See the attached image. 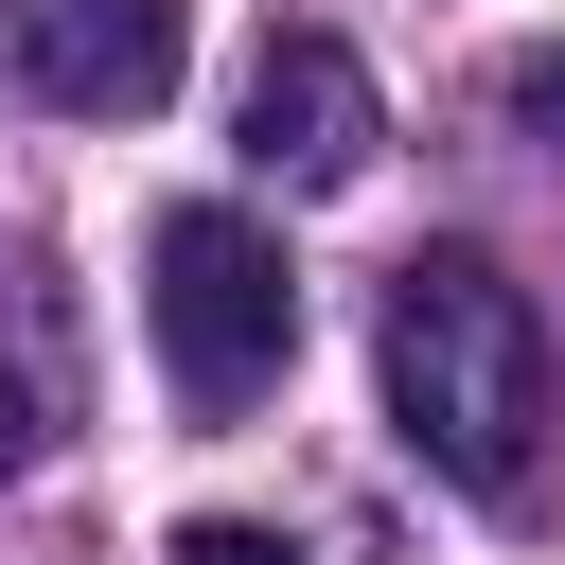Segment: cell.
<instances>
[{
    "mask_svg": "<svg viewBox=\"0 0 565 565\" xmlns=\"http://www.w3.org/2000/svg\"><path fill=\"white\" fill-rule=\"evenodd\" d=\"M371 353H388L406 459L530 530V512H547V318H530V282H512L494 247H406Z\"/></svg>",
    "mask_w": 565,
    "mask_h": 565,
    "instance_id": "1",
    "label": "cell"
},
{
    "mask_svg": "<svg viewBox=\"0 0 565 565\" xmlns=\"http://www.w3.org/2000/svg\"><path fill=\"white\" fill-rule=\"evenodd\" d=\"M141 318H159L177 406H247V388H282V353H300V282H282V247H265L247 212H212V194L141 230Z\"/></svg>",
    "mask_w": 565,
    "mask_h": 565,
    "instance_id": "2",
    "label": "cell"
},
{
    "mask_svg": "<svg viewBox=\"0 0 565 565\" xmlns=\"http://www.w3.org/2000/svg\"><path fill=\"white\" fill-rule=\"evenodd\" d=\"M194 53V0H0V88L71 124H141Z\"/></svg>",
    "mask_w": 565,
    "mask_h": 565,
    "instance_id": "3",
    "label": "cell"
},
{
    "mask_svg": "<svg viewBox=\"0 0 565 565\" xmlns=\"http://www.w3.org/2000/svg\"><path fill=\"white\" fill-rule=\"evenodd\" d=\"M371 71L335 53V35H265L247 53V88H230V159L247 177H282V194H335V177H371Z\"/></svg>",
    "mask_w": 565,
    "mask_h": 565,
    "instance_id": "4",
    "label": "cell"
},
{
    "mask_svg": "<svg viewBox=\"0 0 565 565\" xmlns=\"http://www.w3.org/2000/svg\"><path fill=\"white\" fill-rule=\"evenodd\" d=\"M53 388H71V335H53V282L0 247V477L53 441Z\"/></svg>",
    "mask_w": 565,
    "mask_h": 565,
    "instance_id": "5",
    "label": "cell"
},
{
    "mask_svg": "<svg viewBox=\"0 0 565 565\" xmlns=\"http://www.w3.org/2000/svg\"><path fill=\"white\" fill-rule=\"evenodd\" d=\"M494 106H512V141H565V35H530V53H512V88H494Z\"/></svg>",
    "mask_w": 565,
    "mask_h": 565,
    "instance_id": "6",
    "label": "cell"
},
{
    "mask_svg": "<svg viewBox=\"0 0 565 565\" xmlns=\"http://www.w3.org/2000/svg\"><path fill=\"white\" fill-rule=\"evenodd\" d=\"M159 565H300V547H282V530H247V512H194Z\"/></svg>",
    "mask_w": 565,
    "mask_h": 565,
    "instance_id": "7",
    "label": "cell"
}]
</instances>
